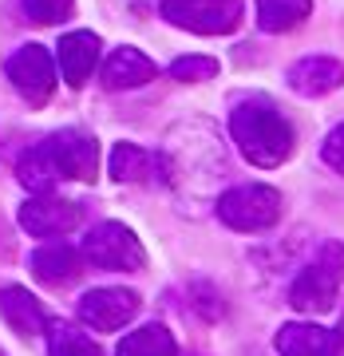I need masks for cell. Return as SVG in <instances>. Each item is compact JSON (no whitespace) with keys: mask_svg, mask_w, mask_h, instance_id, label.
Returning a JSON list of instances; mask_svg holds the SVG:
<instances>
[{"mask_svg":"<svg viewBox=\"0 0 344 356\" xmlns=\"http://www.w3.org/2000/svg\"><path fill=\"white\" fill-rule=\"evenodd\" d=\"M229 135L254 166L269 170L293 154V127L269 99H242L229 115Z\"/></svg>","mask_w":344,"mask_h":356,"instance_id":"obj_1","label":"cell"},{"mask_svg":"<svg viewBox=\"0 0 344 356\" xmlns=\"http://www.w3.org/2000/svg\"><path fill=\"white\" fill-rule=\"evenodd\" d=\"M341 285H344V245L325 242L305 261V269L297 273L293 289H289V305L297 313H329L336 305Z\"/></svg>","mask_w":344,"mask_h":356,"instance_id":"obj_2","label":"cell"},{"mask_svg":"<svg viewBox=\"0 0 344 356\" xmlns=\"http://www.w3.org/2000/svg\"><path fill=\"white\" fill-rule=\"evenodd\" d=\"M218 218L229 229H242V234H257L269 229L281 218V194L273 186L249 182V186H234L218 198Z\"/></svg>","mask_w":344,"mask_h":356,"instance_id":"obj_3","label":"cell"},{"mask_svg":"<svg viewBox=\"0 0 344 356\" xmlns=\"http://www.w3.org/2000/svg\"><path fill=\"white\" fill-rule=\"evenodd\" d=\"M79 254H83V261H91L95 269H119V273H135V269H142V261H147L139 238H135L123 222H99V226L83 238V250H79Z\"/></svg>","mask_w":344,"mask_h":356,"instance_id":"obj_4","label":"cell"},{"mask_svg":"<svg viewBox=\"0 0 344 356\" xmlns=\"http://www.w3.org/2000/svg\"><path fill=\"white\" fill-rule=\"evenodd\" d=\"M163 16L194 36H226L242 24V0H163Z\"/></svg>","mask_w":344,"mask_h":356,"instance_id":"obj_5","label":"cell"},{"mask_svg":"<svg viewBox=\"0 0 344 356\" xmlns=\"http://www.w3.org/2000/svg\"><path fill=\"white\" fill-rule=\"evenodd\" d=\"M48 154L56 178H72V182H95L99 175V143L83 135V131H56L40 143Z\"/></svg>","mask_w":344,"mask_h":356,"instance_id":"obj_6","label":"cell"},{"mask_svg":"<svg viewBox=\"0 0 344 356\" xmlns=\"http://www.w3.org/2000/svg\"><path fill=\"white\" fill-rule=\"evenodd\" d=\"M8 79H13V88L24 95L32 107H44L51 99V91H56V64H51L48 48H40V44H28L20 48L8 60Z\"/></svg>","mask_w":344,"mask_h":356,"instance_id":"obj_7","label":"cell"},{"mask_svg":"<svg viewBox=\"0 0 344 356\" xmlns=\"http://www.w3.org/2000/svg\"><path fill=\"white\" fill-rule=\"evenodd\" d=\"M135 313H139V297L131 289H91L79 301V321L95 332L123 329Z\"/></svg>","mask_w":344,"mask_h":356,"instance_id":"obj_8","label":"cell"},{"mask_svg":"<svg viewBox=\"0 0 344 356\" xmlns=\"http://www.w3.org/2000/svg\"><path fill=\"white\" fill-rule=\"evenodd\" d=\"M20 226L32 238H64L79 226V206L67 198H51V194H36L20 206Z\"/></svg>","mask_w":344,"mask_h":356,"instance_id":"obj_9","label":"cell"},{"mask_svg":"<svg viewBox=\"0 0 344 356\" xmlns=\"http://www.w3.org/2000/svg\"><path fill=\"white\" fill-rule=\"evenodd\" d=\"M99 64V36L95 32H67L60 40V76L67 88H83Z\"/></svg>","mask_w":344,"mask_h":356,"instance_id":"obj_10","label":"cell"},{"mask_svg":"<svg viewBox=\"0 0 344 356\" xmlns=\"http://www.w3.org/2000/svg\"><path fill=\"white\" fill-rule=\"evenodd\" d=\"M344 83V64L341 60H332V56H309L301 64L289 67V88L297 95H329Z\"/></svg>","mask_w":344,"mask_h":356,"instance_id":"obj_11","label":"cell"},{"mask_svg":"<svg viewBox=\"0 0 344 356\" xmlns=\"http://www.w3.org/2000/svg\"><path fill=\"white\" fill-rule=\"evenodd\" d=\"M277 353L281 356H341V337L320 325H281L277 332Z\"/></svg>","mask_w":344,"mask_h":356,"instance_id":"obj_12","label":"cell"},{"mask_svg":"<svg viewBox=\"0 0 344 356\" xmlns=\"http://www.w3.org/2000/svg\"><path fill=\"white\" fill-rule=\"evenodd\" d=\"M32 273H36V281H44L51 289L72 285V281L83 273V254L72 250V245H64V242L40 245L36 254H32Z\"/></svg>","mask_w":344,"mask_h":356,"instance_id":"obj_13","label":"cell"},{"mask_svg":"<svg viewBox=\"0 0 344 356\" xmlns=\"http://www.w3.org/2000/svg\"><path fill=\"white\" fill-rule=\"evenodd\" d=\"M151 79H154V64L139 48H119L103 64V88L107 91H131V88L151 83Z\"/></svg>","mask_w":344,"mask_h":356,"instance_id":"obj_14","label":"cell"},{"mask_svg":"<svg viewBox=\"0 0 344 356\" xmlns=\"http://www.w3.org/2000/svg\"><path fill=\"white\" fill-rule=\"evenodd\" d=\"M0 313H4V321H8L13 332H20V337L44 332V309H40V301L28 289H20V285L0 289Z\"/></svg>","mask_w":344,"mask_h":356,"instance_id":"obj_15","label":"cell"},{"mask_svg":"<svg viewBox=\"0 0 344 356\" xmlns=\"http://www.w3.org/2000/svg\"><path fill=\"white\" fill-rule=\"evenodd\" d=\"M158 170H163V159H154L151 151H142L135 143H115V151H111V178L115 182H147Z\"/></svg>","mask_w":344,"mask_h":356,"instance_id":"obj_16","label":"cell"},{"mask_svg":"<svg viewBox=\"0 0 344 356\" xmlns=\"http://www.w3.org/2000/svg\"><path fill=\"white\" fill-rule=\"evenodd\" d=\"M309 13H313V0H257V24L265 32H289L305 24Z\"/></svg>","mask_w":344,"mask_h":356,"instance_id":"obj_17","label":"cell"},{"mask_svg":"<svg viewBox=\"0 0 344 356\" xmlns=\"http://www.w3.org/2000/svg\"><path fill=\"white\" fill-rule=\"evenodd\" d=\"M119 356H179V344L163 325H142L119 341Z\"/></svg>","mask_w":344,"mask_h":356,"instance_id":"obj_18","label":"cell"},{"mask_svg":"<svg viewBox=\"0 0 344 356\" xmlns=\"http://www.w3.org/2000/svg\"><path fill=\"white\" fill-rule=\"evenodd\" d=\"M16 178L24 182L28 191L36 194H48L60 178H56V170H51L48 154H44V147H32L28 154H20V163H16Z\"/></svg>","mask_w":344,"mask_h":356,"instance_id":"obj_19","label":"cell"},{"mask_svg":"<svg viewBox=\"0 0 344 356\" xmlns=\"http://www.w3.org/2000/svg\"><path fill=\"white\" fill-rule=\"evenodd\" d=\"M51 356H103V348L72 325H51Z\"/></svg>","mask_w":344,"mask_h":356,"instance_id":"obj_20","label":"cell"},{"mask_svg":"<svg viewBox=\"0 0 344 356\" xmlns=\"http://www.w3.org/2000/svg\"><path fill=\"white\" fill-rule=\"evenodd\" d=\"M218 76V60L210 56H182L170 64V79L179 83H202V79H214Z\"/></svg>","mask_w":344,"mask_h":356,"instance_id":"obj_21","label":"cell"},{"mask_svg":"<svg viewBox=\"0 0 344 356\" xmlns=\"http://www.w3.org/2000/svg\"><path fill=\"white\" fill-rule=\"evenodd\" d=\"M24 13L36 24H64L76 13V0H24Z\"/></svg>","mask_w":344,"mask_h":356,"instance_id":"obj_22","label":"cell"},{"mask_svg":"<svg viewBox=\"0 0 344 356\" xmlns=\"http://www.w3.org/2000/svg\"><path fill=\"white\" fill-rule=\"evenodd\" d=\"M320 159H325L336 175H344V123L329 131V139H325V147H320Z\"/></svg>","mask_w":344,"mask_h":356,"instance_id":"obj_23","label":"cell"}]
</instances>
